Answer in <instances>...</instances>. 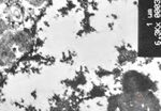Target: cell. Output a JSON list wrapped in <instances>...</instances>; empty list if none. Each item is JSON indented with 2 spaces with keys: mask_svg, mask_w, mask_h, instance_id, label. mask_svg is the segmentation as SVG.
<instances>
[{
  "mask_svg": "<svg viewBox=\"0 0 161 111\" xmlns=\"http://www.w3.org/2000/svg\"><path fill=\"white\" fill-rule=\"evenodd\" d=\"M1 42L2 44L11 47L14 44V34L12 32H5L2 35H1Z\"/></svg>",
  "mask_w": 161,
  "mask_h": 111,
  "instance_id": "obj_1",
  "label": "cell"
},
{
  "mask_svg": "<svg viewBox=\"0 0 161 111\" xmlns=\"http://www.w3.org/2000/svg\"><path fill=\"white\" fill-rule=\"evenodd\" d=\"M118 99H119V95H116V96H113V97L110 98L107 109H108V110H115V109H118Z\"/></svg>",
  "mask_w": 161,
  "mask_h": 111,
  "instance_id": "obj_2",
  "label": "cell"
},
{
  "mask_svg": "<svg viewBox=\"0 0 161 111\" xmlns=\"http://www.w3.org/2000/svg\"><path fill=\"white\" fill-rule=\"evenodd\" d=\"M8 30V25H7V22L3 20V19H0V34L2 35L5 32H7Z\"/></svg>",
  "mask_w": 161,
  "mask_h": 111,
  "instance_id": "obj_3",
  "label": "cell"
},
{
  "mask_svg": "<svg viewBox=\"0 0 161 111\" xmlns=\"http://www.w3.org/2000/svg\"><path fill=\"white\" fill-rule=\"evenodd\" d=\"M29 2L35 7H40L44 2V0H29Z\"/></svg>",
  "mask_w": 161,
  "mask_h": 111,
  "instance_id": "obj_4",
  "label": "cell"
}]
</instances>
